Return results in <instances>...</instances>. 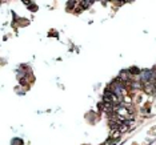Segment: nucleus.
<instances>
[{"label":"nucleus","mask_w":156,"mask_h":145,"mask_svg":"<svg viewBox=\"0 0 156 145\" xmlns=\"http://www.w3.org/2000/svg\"><path fill=\"white\" fill-rule=\"evenodd\" d=\"M119 136H120V130H119V129L111 130V137H112V139H117Z\"/></svg>","instance_id":"nucleus-1"},{"label":"nucleus","mask_w":156,"mask_h":145,"mask_svg":"<svg viewBox=\"0 0 156 145\" xmlns=\"http://www.w3.org/2000/svg\"><path fill=\"white\" fill-rule=\"evenodd\" d=\"M129 73H131V75H138V73H141V72H140V69H139V68L133 67V68H131V69H129Z\"/></svg>","instance_id":"nucleus-2"},{"label":"nucleus","mask_w":156,"mask_h":145,"mask_svg":"<svg viewBox=\"0 0 156 145\" xmlns=\"http://www.w3.org/2000/svg\"><path fill=\"white\" fill-rule=\"evenodd\" d=\"M93 2H91V0H87V2H82V7L83 8H87V7H90Z\"/></svg>","instance_id":"nucleus-3"},{"label":"nucleus","mask_w":156,"mask_h":145,"mask_svg":"<svg viewBox=\"0 0 156 145\" xmlns=\"http://www.w3.org/2000/svg\"><path fill=\"white\" fill-rule=\"evenodd\" d=\"M21 144H23V141L19 139H14V141H12V145H21Z\"/></svg>","instance_id":"nucleus-4"},{"label":"nucleus","mask_w":156,"mask_h":145,"mask_svg":"<svg viewBox=\"0 0 156 145\" xmlns=\"http://www.w3.org/2000/svg\"><path fill=\"white\" fill-rule=\"evenodd\" d=\"M140 87H141V85H140L139 83H136V81H133V83H132V88H133V89H136V88H140Z\"/></svg>","instance_id":"nucleus-5"}]
</instances>
